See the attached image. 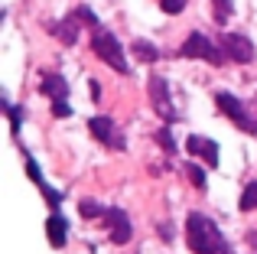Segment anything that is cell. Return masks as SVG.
I'll return each instance as SVG.
<instances>
[{
	"label": "cell",
	"mask_w": 257,
	"mask_h": 254,
	"mask_svg": "<svg viewBox=\"0 0 257 254\" xmlns=\"http://www.w3.org/2000/svg\"><path fill=\"white\" fill-rule=\"evenodd\" d=\"M186 241L195 254H225L228 251L225 235L218 231V225L208 215H202V212H192L186 218Z\"/></svg>",
	"instance_id": "obj_1"
},
{
	"label": "cell",
	"mask_w": 257,
	"mask_h": 254,
	"mask_svg": "<svg viewBox=\"0 0 257 254\" xmlns=\"http://www.w3.org/2000/svg\"><path fill=\"white\" fill-rule=\"evenodd\" d=\"M91 49L98 52V59H104L114 72H120V75L131 72V65H127V59H124V49H120V43L114 39V33H107V30H101V26H98L94 36H91Z\"/></svg>",
	"instance_id": "obj_2"
},
{
	"label": "cell",
	"mask_w": 257,
	"mask_h": 254,
	"mask_svg": "<svg viewBox=\"0 0 257 254\" xmlns=\"http://www.w3.org/2000/svg\"><path fill=\"white\" fill-rule=\"evenodd\" d=\"M179 56L182 59H205V62H212V65H221L228 59L225 52H218L215 43L208 36H202V33H189V39L179 46Z\"/></svg>",
	"instance_id": "obj_3"
},
{
	"label": "cell",
	"mask_w": 257,
	"mask_h": 254,
	"mask_svg": "<svg viewBox=\"0 0 257 254\" xmlns=\"http://www.w3.org/2000/svg\"><path fill=\"white\" fill-rule=\"evenodd\" d=\"M221 49H225L228 59H234V62H241V65L254 62V43L244 33H225V36H221Z\"/></svg>",
	"instance_id": "obj_4"
},
{
	"label": "cell",
	"mask_w": 257,
	"mask_h": 254,
	"mask_svg": "<svg viewBox=\"0 0 257 254\" xmlns=\"http://www.w3.org/2000/svg\"><path fill=\"white\" fill-rule=\"evenodd\" d=\"M215 101H218V108L225 111V117H231V121L238 124L241 131H247V134H254V131H257V121H251V117H247L244 104H241L234 95H228V91H218V95H215Z\"/></svg>",
	"instance_id": "obj_5"
},
{
	"label": "cell",
	"mask_w": 257,
	"mask_h": 254,
	"mask_svg": "<svg viewBox=\"0 0 257 254\" xmlns=\"http://www.w3.org/2000/svg\"><path fill=\"white\" fill-rule=\"evenodd\" d=\"M150 101H153L157 114L163 117L166 124L176 121V108H173V101H170V88H166V78L163 75H150Z\"/></svg>",
	"instance_id": "obj_6"
},
{
	"label": "cell",
	"mask_w": 257,
	"mask_h": 254,
	"mask_svg": "<svg viewBox=\"0 0 257 254\" xmlns=\"http://www.w3.org/2000/svg\"><path fill=\"white\" fill-rule=\"evenodd\" d=\"M88 127H91L94 140H101L104 147H111V150H124V137L117 134V127H114L111 117H91Z\"/></svg>",
	"instance_id": "obj_7"
},
{
	"label": "cell",
	"mask_w": 257,
	"mask_h": 254,
	"mask_svg": "<svg viewBox=\"0 0 257 254\" xmlns=\"http://www.w3.org/2000/svg\"><path fill=\"white\" fill-rule=\"evenodd\" d=\"M104 222H107V231H111L114 244L131 241V218L124 215V209H104Z\"/></svg>",
	"instance_id": "obj_8"
},
{
	"label": "cell",
	"mask_w": 257,
	"mask_h": 254,
	"mask_svg": "<svg viewBox=\"0 0 257 254\" xmlns=\"http://www.w3.org/2000/svg\"><path fill=\"white\" fill-rule=\"evenodd\" d=\"M186 150L195 153V157H202L208 166H218V144H215V140H205V137H199V134H192V137L186 140Z\"/></svg>",
	"instance_id": "obj_9"
},
{
	"label": "cell",
	"mask_w": 257,
	"mask_h": 254,
	"mask_svg": "<svg viewBox=\"0 0 257 254\" xmlns=\"http://www.w3.org/2000/svg\"><path fill=\"white\" fill-rule=\"evenodd\" d=\"M78 20L75 17H69V20H59V23H52L49 30H52V36L59 39V43H65V46H75L78 43Z\"/></svg>",
	"instance_id": "obj_10"
},
{
	"label": "cell",
	"mask_w": 257,
	"mask_h": 254,
	"mask_svg": "<svg viewBox=\"0 0 257 254\" xmlns=\"http://www.w3.org/2000/svg\"><path fill=\"white\" fill-rule=\"evenodd\" d=\"M46 235H49V244L52 248H65V235H69V228H65V218L59 215H49V222H46Z\"/></svg>",
	"instance_id": "obj_11"
},
{
	"label": "cell",
	"mask_w": 257,
	"mask_h": 254,
	"mask_svg": "<svg viewBox=\"0 0 257 254\" xmlns=\"http://www.w3.org/2000/svg\"><path fill=\"white\" fill-rule=\"evenodd\" d=\"M43 95H49L52 101H65V95H69V85H65L62 75H46L43 78Z\"/></svg>",
	"instance_id": "obj_12"
},
{
	"label": "cell",
	"mask_w": 257,
	"mask_h": 254,
	"mask_svg": "<svg viewBox=\"0 0 257 254\" xmlns=\"http://www.w3.org/2000/svg\"><path fill=\"white\" fill-rule=\"evenodd\" d=\"M131 52L140 59V62H157V59H160V49L153 43H147V39H134V43H131Z\"/></svg>",
	"instance_id": "obj_13"
},
{
	"label": "cell",
	"mask_w": 257,
	"mask_h": 254,
	"mask_svg": "<svg viewBox=\"0 0 257 254\" xmlns=\"http://www.w3.org/2000/svg\"><path fill=\"white\" fill-rule=\"evenodd\" d=\"M231 10H234V4H231V0H212L215 23H228V20H231Z\"/></svg>",
	"instance_id": "obj_14"
},
{
	"label": "cell",
	"mask_w": 257,
	"mask_h": 254,
	"mask_svg": "<svg viewBox=\"0 0 257 254\" xmlns=\"http://www.w3.org/2000/svg\"><path fill=\"white\" fill-rule=\"evenodd\" d=\"M241 212H251V209H257V179L254 183H247L244 186V192H241Z\"/></svg>",
	"instance_id": "obj_15"
},
{
	"label": "cell",
	"mask_w": 257,
	"mask_h": 254,
	"mask_svg": "<svg viewBox=\"0 0 257 254\" xmlns=\"http://www.w3.org/2000/svg\"><path fill=\"white\" fill-rule=\"evenodd\" d=\"M186 176L192 179L195 189H205V173H202V166H199V163H186Z\"/></svg>",
	"instance_id": "obj_16"
},
{
	"label": "cell",
	"mask_w": 257,
	"mask_h": 254,
	"mask_svg": "<svg viewBox=\"0 0 257 254\" xmlns=\"http://www.w3.org/2000/svg\"><path fill=\"white\" fill-rule=\"evenodd\" d=\"M72 17H75L78 23H85V26H94V30H98V17H94V13L88 10V7H75V10H72Z\"/></svg>",
	"instance_id": "obj_17"
},
{
	"label": "cell",
	"mask_w": 257,
	"mask_h": 254,
	"mask_svg": "<svg viewBox=\"0 0 257 254\" xmlns=\"http://www.w3.org/2000/svg\"><path fill=\"white\" fill-rule=\"evenodd\" d=\"M78 212H82L85 218H98V215H104V209H101L98 202H88V199H85V202H78Z\"/></svg>",
	"instance_id": "obj_18"
},
{
	"label": "cell",
	"mask_w": 257,
	"mask_h": 254,
	"mask_svg": "<svg viewBox=\"0 0 257 254\" xmlns=\"http://www.w3.org/2000/svg\"><path fill=\"white\" fill-rule=\"evenodd\" d=\"M26 173H30V179L39 186V189H46V183H43V173H39V166H36V160H33V157H26Z\"/></svg>",
	"instance_id": "obj_19"
},
{
	"label": "cell",
	"mask_w": 257,
	"mask_h": 254,
	"mask_svg": "<svg viewBox=\"0 0 257 254\" xmlns=\"http://www.w3.org/2000/svg\"><path fill=\"white\" fill-rule=\"evenodd\" d=\"M4 108H7V117H10L13 134H20V124H23V111H20V108H13V104H4Z\"/></svg>",
	"instance_id": "obj_20"
},
{
	"label": "cell",
	"mask_w": 257,
	"mask_h": 254,
	"mask_svg": "<svg viewBox=\"0 0 257 254\" xmlns=\"http://www.w3.org/2000/svg\"><path fill=\"white\" fill-rule=\"evenodd\" d=\"M157 140L163 144V150H166V153H176V140H173L170 127H163V131H157Z\"/></svg>",
	"instance_id": "obj_21"
},
{
	"label": "cell",
	"mask_w": 257,
	"mask_h": 254,
	"mask_svg": "<svg viewBox=\"0 0 257 254\" xmlns=\"http://www.w3.org/2000/svg\"><path fill=\"white\" fill-rule=\"evenodd\" d=\"M160 7H163L166 13H182V7H186V0H160Z\"/></svg>",
	"instance_id": "obj_22"
},
{
	"label": "cell",
	"mask_w": 257,
	"mask_h": 254,
	"mask_svg": "<svg viewBox=\"0 0 257 254\" xmlns=\"http://www.w3.org/2000/svg\"><path fill=\"white\" fill-rule=\"evenodd\" d=\"M52 114H56V117H69L72 111H69V104H65V101H52Z\"/></svg>",
	"instance_id": "obj_23"
}]
</instances>
